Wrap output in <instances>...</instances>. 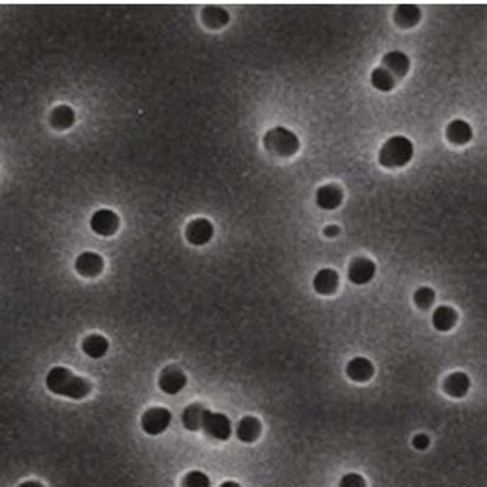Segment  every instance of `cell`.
<instances>
[{"label": "cell", "instance_id": "cell-1", "mask_svg": "<svg viewBox=\"0 0 487 487\" xmlns=\"http://www.w3.org/2000/svg\"><path fill=\"white\" fill-rule=\"evenodd\" d=\"M45 384L53 394L71 399L86 398L92 390V386L86 378L74 376L69 368L64 367L51 368L47 372V378H45Z\"/></svg>", "mask_w": 487, "mask_h": 487}, {"label": "cell", "instance_id": "cell-2", "mask_svg": "<svg viewBox=\"0 0 487 487\" xmlns=\"http://www.w3.org/2000/svg\"><path fill=\"white\" fill-rule=\"evenodd\" d=\"M413 158V144L406 136H392L380 148L378 162L384 168H401Z\"/></svg>", "mask_w": 487, "mask_h": 487}, {"label": "cell", "instance_id": "cell-3", "mask_svg": "<svg viewBox=\"0 0 487 487\" xmlns=\"http://www.w3.org/2000/svg\"><path fill=\"white\" fill-rule=\"evenodd\" d=\"M264 144L267 151L275 156H293L298 151V136L285 127H275L267 131L264 136Z\"/></svg>", "mask_w": 487, "mask_h": 487}, {"label": "cell", "instance_id": "cell-4", "mask_svg": "<svg viewBox=\"0 0 487 487\" xmlns=\"http://www.w3.org/2000/svg\"><path fill=\"white\" fill-rule=\"evenodd\" d=\"M170 423H172V413H170L166 408L148 409L143 416V421H141L143 431L146 433V435H152V437L162 435V433L168 429Z\"/></svg>", "mask_w": 487, "mask_h": 487}, {"label": "cell", "instance_id": "cell-5", "mask_svg": "<svg viewBox=\"0 0 487 487\" xmlns=\"http://www.w3.org/2000/svg\"><path fill=\"white\" fill-rule=\"evenodd\" d=\"M203 431L207 433L211 439L228 440L232 435V423L224 413L207 411V417L203 421Z\"/></svg>", "mask_w": 487, "mask_h": 487}, {"label": "cell", "instance_id": "cell-6", "mask_svg": "<svg viewBox=\"0 0 487 487\" xmlns=\"http://www.w3.org/2000/svg\"><path fill=\"white\" fill-rule=\"evenodd\" d=\"M213 234H215V228H213V224L207 218H195L185 228V238L193 246H205V244H209L211 238H213Z\"/></svg>", "mask_w": 487, "mask_h": 487}, {"label": "cell", "instance_id": "cell-7", "mask_svg": "<svg viewBox=\"0 0 487 487\" xmlns=\"http://www.w3.org/2000/svg\"><path fill=\"white\" fill-rule=\"evenodd\" d=\"M90 226L100 236H113L119 228V216L115 215L113 211H110V209H100L92 216Z\"/></svg>", "mask_w": 487, "mask_h": 487}, {"label": "cell", "instance_id": "cell-8", "mask_svg": "<svg viewBox=\"0 0 487 487\" xmlns=\"http://www.w3.org/2000/svg\"><path fill=\"white\" fill-rule=\"evenodd\" d=\"M185 384H187V378H185L184 370H180L177 367L164 368L158 378L160 390L164 392V394H170V396H174L177 392L184 390Z\"/></svg>", "mask_w": 487, "mask_h": 487}, {"label": "cell", "instance_id": "cell-9", "mask_svg": "<svg viewBox=\"0 0 487 487\" xmlns=\"http://www.w3.org/2000/svg\"><path fill=\"white\" fill-rule=\"evenodd\" d=\"M376 273L375 262H370L367 257H357L351 265H349V281L353 285H367L372 281Z\"/></svg>", "mask_w": 487, "mask_h": 487}, {"label": "cell", "instance_id": "cell-10", "mask_svg": "<svg viewBox=\"0 0 487 487\" xmlns=\"http://www.w3.org/2000/svg\"><path fill=\"white\" fill-rule=\"evenodd\" d=\"M74 267L82 277H98L104 271V257L100 254H94V252H84L78 256Z\"/></svg>", "mask_w": 487, "mask_h": 487}, {"label": "cell", "instance_id": "cell-11", "mask_svg": "<svg viewBox=\"0 0 487 487\" xmlns=\"http://www.w3.org/2000/svg\"><path fill=\"white\" fill-rule=\"evenodd\" d=\"M345 372H347V376L351 378L353 382H367L375 375V365L368 359H365V357H355L353 360H349Z\"/></svg>", "mask_w": 487, "mask_h": 487}, {"label": "cell", "instance_id": "cell-12", "mask_svg": "<svg viewBox=\"0 0 487 487\" xmlns=\"http://www.w3.org/2000/svg\"><path fill=\"white\" fill-rule=\"evenodd\" d=\"M344 201V192L337 187V185H322L318 192H316V203H318L319 209H326V211H334L341 205Z\"/></svg>", "mask_w": 487, "mask_h": 487}, {"label": "cell", "instance_id": "cell-13", "mask_svg": "<svg viewBox=\"0 0 487 487\" xmlns=\"http://www.w3.org/2000/svg\"><path fill=\"white\" fill-rule=\"evenodd\" d=\"M442 388L447 392L450 398H464L468 390H470V378L464 372H452L445 378Z\"/></svg>", "mask_w": 487, "mask_h": 487}, {"label": "cell", "instance_id": "cell-14", "mask_svg": "<svg viewBox=\"0 0 487 487\" xmlns=\"http://www.w3.org/2000/svg\"><path fill=\"white\" fill-rule=\"evenodd\" d=\"M382 69L390 72L392 76H404L409 71V59L406 53L401 51H390L388 55H384Z\"/></svg>", "mask_w": 487, "mask_h": 487}, {"label": "cell", "instance_id": "cell-15", "mask_svg": "<svg viewBox=\"0 0 487 487\" xmlns=\"http://www.w3.org/2000/svg\"><path fill=\"white\" fill-rule=\"evenodd\" d=\"M207 411L209 409L203 408L201 404L187 406L184 409V413H182V423H184L185 429L187 431H199V429H203V421L207 417Z\"/></svg>", "mask_w": 487, "mask_h": 487}, {"label": "cell", "instance_id": "cell-16", "mask_svg": "<svg viewBox=\"0 0 487 487\" xmlns=\"http://www.w3.org/2000/svg\"><path fill=\"white\" fill-rule=\"evenodd\" d=\"M339 285V277L334 269H322L314 277V291L318 295H334Z\"/></svg>", "mask_w": 487, "mask_h": 487}, {"label": "cell", "instance_id": "cell-17", "mask_svg": "<svg viewBox=\"0 0 487 487\" xmlns=\"http://www.w3.org/2000/svg\"><path fill=\"white\" fill-rule=\"evenodd\" d=\"M394 20L399 28H413L421 20V10L416 4H399L394 12Z\"/></svg>", "mask_w": 487, "mask_h": 487}, {"label": "cell", "instance_id": "cell-18", "mask_svg": "<svg viewBox=\"0 0 487 487\" xmlns=\"http://www.w3.org/2000/svg\"><path fill=\"white\" fill-rule=\"evenodd\" d=\"M259 433H262V423H259V419L254 416L244 417L238 423V427H236V437H238L242 442H254V440H257V437H259Z\"/></svg>", "mask_w": 487, "mask_h": 487}, {"label": "cell", "instance_id": "cell-19", "mask_svg": "<svg viewBox=\"0 0 487 487\" xmlns=\"http://www.w3.org/2000/svg\"><path fill=\"white\" fill-rule=\"evenodd\" d=\"M107 349H110V341L98 334H92L82 341V351L86 353L90 359H102V357H105Z\"/></svg>", "mask_w": 487, "mask_h": 487}, {"label": "cell", "instance_id": "cell-20", "mask_svg": "<svg viewBox=\"0 0 487 487\" xmlns=\"http://www.w3.org/2000/svg\"><path fill=\"white\" fill-rule=\"evenodd\" d=\"M201 18H203V24L213 28V30L224 28V25L230 22V14L224 8H221V6H207V8L201 12Z\"/></svg>", "mask_w": 487, "mask_h": 487}, {"label": "cell", "instance_id": "cell-21", "mask_svg": "<svg viewBox=\"0 0 487 487\" xmlns=\"http://www.w3.org/2000/svg\"><path fill=\"white\" fill-rule=\"evenodd\" d=\"M456 319H458V314H456L454 308L439 306L435 310V314H433V326L439 329V331H448V329L454 328Z\"/></svg>", "mask_w": 487, "mask_h": 487}, {"label": "cell", "instance_id": "cell-22", "mask_svg": "<svg viewBox=\"0 0 487 487\" xmlns=\"http://www.w3.org/2000/svg\"><path fill=\"white\" fill-rule=\"evenodd\" d=\"M447 139L452 144H466L471 139V127L462 119L452 121L447 127Z\"/></svg>", "mask_w": 487, "mask_h": 487}, {"label": "cell", "instance_id": "cell-23", "mask_svg": "<svg viewBox=\"0 0 487 487\" xmlns=\"http://www.w3.org/2000/svg\"><path fill=\"white\" fill-rule=\"evenodd\" d=\"M74 110H72L71 105H57L55 110L51 112V125L55 129H61V131H64V129L72 127V123H74Z\"/></svg>", "mask_w": 487, "mask_h": 487}, {"label": "cell", "instance_id": "cell-24", "mask_svg": "<svg viewBox=\"0 0 487 487\" xmlns=\"http://www.w3.org/2000/svg\"><path fill=\"white\" fill-rule=\"evenodd\" d=\"M370 82H372V86H375L376 90H380V92H390L392 88H394V76H392L390 72L386 71V69H376V71H372V74H370Z\"/></svg>", "mask_w": 487, "mask_h": 487}, {"label": "cell", "instance_id": "cell-25", "mask_svg": "<svg viewBox=\"0 0 487 487\" xmlns=\"http://www.w3.org/2000/svg\"><path fill=\"white\" fill-rule=\"evenodd\" d=\"M413 300H416L417 308L427 310V308H429V306L435 303V291H433V288H429V287L417 288L416 295H413Z\"/></svg>", "mask_w": 487, "mask_h": 487}, {"label": "cell", "instance_id": "cell-26", "mask_svg": "<svg viewBox=\"0 0 487 487\" xmlns=\"http://www.w3.org/2000/svg\"><path fill=\"white\" fill-rule=\"evenodd\" d=\"M182 487H211V479L203 471H189L182 481Z\"/></svg>", "mask_w": 487, "mask_h": 487}, {"label": "cell", "instance_id": "cell-27", "mask_svg": "<svg viewBox=\"0 0 487 487\" xmlns=\"http://www.w3.org/2000/svg\"><path fill=\"white\" fill-rule=\"evenodd\" d=\"M339 487H367V481L359 474H347L339 481Z\"/></svg>", "mask_w": 487, "mask_h": 487}, {"label": "cell", "instance_id": "cell-28", "mask_svg": "<svg viewBox=\"0 0 487 487\" xmlns=\"http://www.w3.org/2000/svg\"><path fill=\"white\" fill-rule=\"evenodd\" d=\"M413 447H416L417 450L429 448V437H427V435H416V437H413Z\"/></svg>", "mask_w": 487, "mask_h": 487}, {"label": "cell", "instance_id": "cell-29", "mask_svg": "<svg viewBox=\"0 0 487 487\" xmlns=\"http://www.w3.org/2000/svg\"><path fill=\"white\" fill-rule=\"evenodd\" d=\"M324 234H326L328 238H336L337 234H339V226H336V224H334V226H328V228L324 230Z\"/></svg>", "mask_w": 487, "mask_h": 487}, {"label": "cell", "instance_id": "cell-30", "mask_svg": "<svg viewBox=\"0 0 487 487\" xmlns=\"http://www.w3.org/2000/svg\"><path fill=\"white\" fill-rule=\"evenodd\" d=\"M20 487H43L40 481H24Z\"/></svg>", "mask_w": 487, "mask_h": 487}, {"label": "cell", "instance_id": "cell-31", "mask_svg": "<svg viewBox=\"0 0 487 487\" xmlns=\"http://www.w3.org/2000/svg\"><path fill=\"white\" fill-rule=\"evenodd\" d=\"M218 487H242L240 483H236V481H224V483H221Z\"/></svg>", "mask_w": 487, "mask_h": 487}]
</instances>
